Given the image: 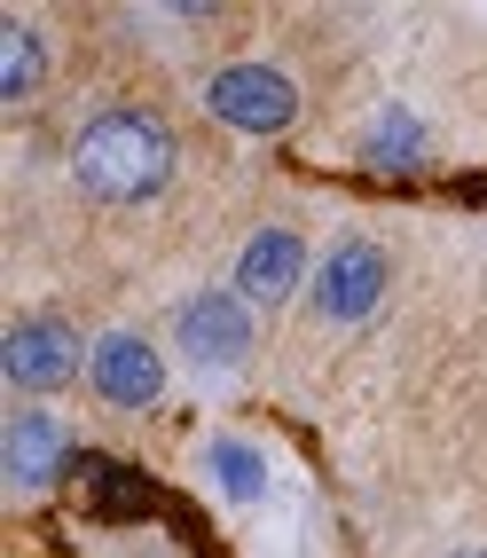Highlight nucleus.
I'll return each instance as SVG.
<instances>
[{
	"label": "nucleus",
	"mask_w": 487,
	"mask_h": 558,
	"mask_svg": "<svg viewBox=\"0 0 487 558\" xmlns=\"http://www.w3.org/2000/svg\"><path fill=\"white\" fill-rule=\"evenodd\" d=\"M71 173H80L102 205H142V197H158L166 173H173V134H166V119H149V110H102V119L80 126Z\"/></svg>",
	"instance_id": "1"
},
{
	"label": "nucleus",
	"mask_w": 487,
	"mask_h": 558,
	"mask_svg": "<svg viewBox=\"0 0 487 558\" xmlns=\"http://www.w3.org/2000/svg\"><path fill=\"white\" fill-rule=\"evenodd\" d=\"M0 369H9V386L48 393V386H63L71 369H80V330H71L63 315H32V323L9 330V347H0Z\"/></svg>",
	"instance_id": "2"
},
{
	"label": "nucleus",
	"mask_w": 487,
	"mask_h": 558,
	"mask_svg": "<svg viewBox=\"0 0 487 558\" xmlns=\"http://www.w3.org/2000/svg\"><path fill=\"white\" fill-rule=\"evenodd\" d=\"M212 110L229 126H244V134H276V126H291L299 95H291L283 71H268V63H229L212 80Z\"/></svg>",
	"instance_id": "3"
},
{
	"label": "nucleus",
	"mask_w": 487,
	"mask_h": 558,
	"mask_svg": "<svg viewBox=\"0 0 487 558\" xmlns=\"http://www.w3.org/2000/svg\"><path fill=\"white\" fill-rule=\"evenodd\" d=\"M181 354L197 369H229L252 354V315L236 291H197L190 307H181Z\"/></svg>",
	"instance_id": "4"
},
{
	"label": "nucleus",
	"mask_w": 487,
	"mask_h": 558,
	"mask_svg": "<svg viewBox=\"0 0 487 558\" xmlns=\"http://www.w3.org/2000/svg\"><path fill=\"white\" fill-rule=\"evenodd\" d=\"M378 300H386V252H378V244L354 236V244H339V252L315 268V307H322L330 323H362Z\"/></svg>",
	"instance_id": "5"
},
{
	"label": "nucleus",
	"mask_w": 487,
	"mask_h": 558,
	"mask_svg": "<svg viewBox=\"0 0 487 558\" xmlns=\"http://www.w3.org/2000/svg\"><path fill=\"white\" fill-rule=\"evenodd\" d=\"M95 393L110 409H149L166 393V362L149 339H134V330H110V339L95 347Z\"/></svg>",
	"instance_id": "6"
},
{
	"label": "nucleus",
	"mask_w": 487,
	"mask_h": 558,
	"mask_svg": "<svg viewBox=\"0 0 487 558\" xmlns=\"http://www.w3.org/2000/svg\"><path fill=\"white\" fill-rule=\"evenodd\" d=\"M299 268H307V244H299L291 229H259V236L244 244V259H236V291H244V300H259V307H276V300H291Z\"/></svg>",
	"instance_id": "7"
},
{
	"label": "nucleus",
	"mask_w": 487,
	"mask_h": 558,
	"mask_svg": "<svg viewBox=\"0 0 487 558\" xmlns=\"http://www.w3.org/2000/svg\"><path fill=\"white\" fill-rule=\"evenodd\" d=\"M0 449H9V480H16V488H48V480L63 472V457H71V433L56 417H40V409H16Z\"/></svg>",
	"instance_id": "8"
},
{
	"label": "nucleus",
	"mask_w": 487,
	"mask_h": 558,
	"mask_svg": "<svg viewBox=\"0 0 487 558\" xmlns=\"http://www.w3.org/2000/svg\"><path fill=\"white\" fill-rule=\"evenodd\" d=\"M40 71H48L40 32H32L24 16H9V24H0V102H32V95H40Z\"/></svg>",
	"instance_id": "9"
},
{
	"label": "nucleus",
	"mask_w": 487,
	"mask_h": 558,
	"mask_svg": "<svg viewBox=\"0 0 487 558\" xmlns=\"http://www.w3.org/2000/svg\"><path fill=\"white\" fill-rule=\"evenodd\" d=\"M362 158L378 166V173H409V166L425 158V126L409 119V110H393V119L369 126V150H362Z\"/></svg>",
	"instance_id": "10"
},
{
	"label": "nucleus",
	"mask_w": 487,
	"mask_h": 558,
	"mask_svg": "<svg viewBox=\"0 0 487 558\" xmlns=\"http://www.w3.org/2000/svg\"><path fill=\"white\" fill-rule=\"evenodd\" d=\"M212 472H220V488H229L236 504H252L259 488H268V464H259L244 440H220V449H212Z\"/></svg>",
	"instance_id": "11"
},
{
	"label": "nucleus",
	"mask_w": 487,
	"mask_h": 558,
	"mask_svg": "<svg viewBox=\"0 0 487 558\" xmlns=\"http://www.w3.org/2000/svg\"><path fill=\"white\" fill-rule=\"evenodd\" d=\"M87 480H95V504H102V511H142V504H149V488H142L134 472H119V464H95Z\"/></svg>",
	"instance_id": "12"
},
{
	"label": "nucleus",
	"mask_w": 487,
	"mask_h": 558,
	"mask_svg": "<svg viewBox=\"0 0 487 558\" xmlns=\"http://www.w3.org/2000/svg\"><path fill=\"white\" fill-rule=\"evenodd\" d=\"M464 558H487V550H464Z\"/></svg>",
	"instance_id": "13"
}]
</instances>
